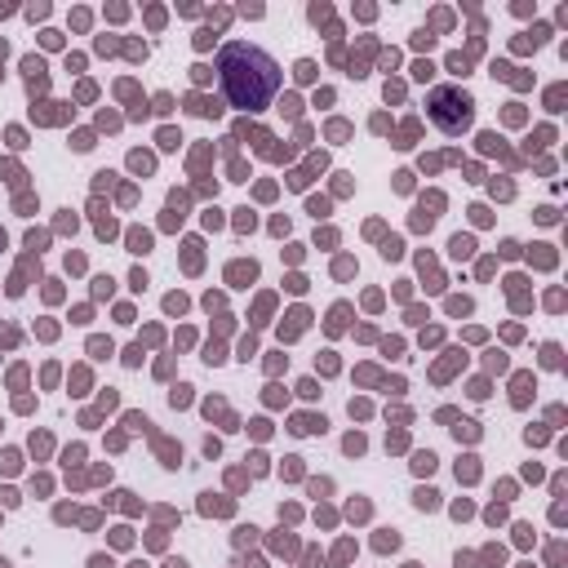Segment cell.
<instances>
[{"label":"cell","mask_w":568,"mask_h":568,"mask_svg":"<svg viewBox=\"0 0 568 568\" xmlns=\"http://www.w3.org/2000/svg\"><path fill=\"white\" fill-rule=\"evenodd\" d=\"M217 75H222V89H226L231 106H240V111H262L280 93V62L266 49L244 44V40L222 44Z\"/></svg>","instance_id":"6da1fadb"},{"label":"cell","mask_w":568,"mask_h":568,"mask_svg":"<svg viewBox=\"0 0 568 568\" xmlns=\"http://www.w3.org/2000/svg\"><path fill=\"white\" fill-rule=\"evenodd\" d=\"M426 115H430L448 138H457V133L470 129V120H475V102H470L466 89H457V84H439V89H430V98H426Z\"/></svg>","instance_id":"7a4b0ae2"}]
</instances>
